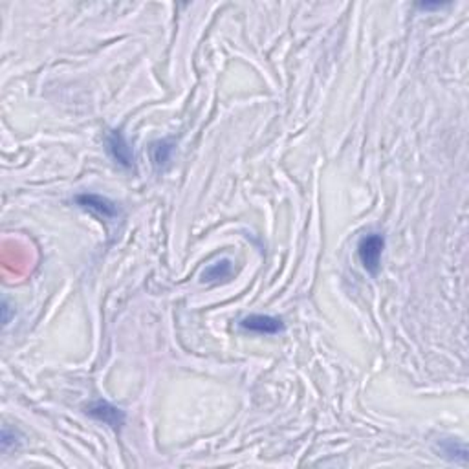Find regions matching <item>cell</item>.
<instances>
[{
    "label": "cell",
    "mask_w": 469,
    "mask_h": 469,
    "mask_svg": "<svg viewBox=\"0 0 469 469\" xmlns=\"http://www.w3.org/2000/svg\"><path fill=\"white\" fill-rule=\"evenodd\" d=\"M442 6L444 4H440V2H436V4H427L426 2V4H418L416 8H420V10H440Z\"/></svg>",
    "instance_id": "obj_9"
},
{
    "label": "cell",
    "mask_w": 469,
    "mask_h": 469,
    "mask_svg": "<svg viewBox=\"0 0 469 469\" xmlns=\"http://www.w3.org/2000/svg\"><path fill=\"white\" fill-rule=\"evenodd\" d=\"M240 327L244 330L255 334H264V336H275L285 330V322L273 315H262V313H253L240 321Z\"/></svg>",
    "instance_id": "obj_4"
},
{
    "label": "cell",
    "mask_w": 469,
    "mask_h": 469,
    "mask_svg": "<svg viewBox=\"0 0 469 469\" xmlns=\"http://www.w3.org/2000/svg\"><path fill=\"white\" fill-rule=\"evenodd\" d=\"M440 449L442 453H444L449 460H453V462H460V464H465V462H468V447H465L464 444H460V442L442 440Z\"/></svg>",
    "instance_id": "obj_7"
},
{
    "label": "cell",
    "mask_w": 469,
    "mask_h": 469,
    "mask_svg": "<svg viewBox=\"0 0 469 469\" xmlns=\"http://www.w3.org/2000/svg\"><path fill=\"white\" fill-rule=\"evenodd\" d=\"M76 204L79 205V208L88 209L92 213L107 218V220H112V218H116L119 215L118 205H116L112 200L104 198V196L100 195H88V193H85V195H77Z\"/></svg>",
    "instance_id": "obj_5"
},
{
    "label": "cell",
    "mask_w": 469,
    "mask_h": 469,
    "mask_svg": "<svg viewBox=\"0 0 469 469\" xmlns=\"http://www.w3.org/2000/svg\"><path fill=\"white\" fill-rule=\"evenodd\" d=\"M233 264L231 261L224 259V261L217 262V264L209 266L208 270L204 271V280H217V279H226L231 275Z\"/></svg>",
    "instance_id": "obj_8"
},
{
    "label": "cell",
    "mask_w": 469,
    "mask_h": 469,
    "mask_svg": "<svg viewBox=\"0 0 469 469\" xmlns=\"http://www.w3.org/2000/svg\"><path fill=\"white\" fill-rule=\"evenodd\" d=\"M107 151L112 156V160L125 169H130L134 165V152L132 147L128 145L127 137L121 130H110L107 136Z\"/></svg>",
    "instance_id": "obj_3"
},
{
    "label": "cell",
    "mask_w": 469,
    "mask_h": 469,
    "mask_svg": "<svg viewBox=\"0 0 469 469\" xmlns=\"http://www.w3.org/2000/svg\"><path fill=\"white\" fill-rule=\"evenodd\" d=\"M86 414L97 420V422L104 423V426L112 427V429H121L125 426V420H127L123 409L116 407V405L104 402V400H95V402L88 403Z\"/></svg>",
    "instance_id": "obj_2"
},
{
    "label": "cell",
    "mask_w": 469,
    "mask_h": 469,
    "mask_svg": "<svg viewBox=\"0 0 469 469\" xmlns=\"http://www.w3.org/2000/svg\"><path fill=\"white\" fill-rule=\"evenodd\" d=\"M172 152H175V143L171 140H160V142H154L151 147V158L152 163L156 169L167 165L171 161Z\"/></svg>",
    "instance_id": "obj_6"
},
{
    "label": "cell",
    "mask_w": 469,
    "mask_h": 469,
    "mask_svg": "<svg viewBox=\"0 0 469 469\" xmlns=\"http://www.w3.org/2000/svg\"><path fill=\"white\" fill-rule=\"evenodd\" d=\"M2 312H4V319H2V321H4V325H8V322H10V306H8L6 301L4 304H2Z\"/></svg>",
    "instance_id": "obj_10"
},
{
    "label": "cell",
    "mask_w": 469,
    "mask_h": 469,
    "mask_svg": "<svg viewBox=\"0 0 469 469\" xmlns=\"http://www.w3.org/2000/svg\"><path fill=\"white\" fill-rule=\"evenodd\" d=\"M385 250V237L381 233H369L367 237L360 240L358 246V255L367 271L370 275H378L381 268V255Z\"/></svg>",
    "instance_id": "obj_1"
}]
</instances>
